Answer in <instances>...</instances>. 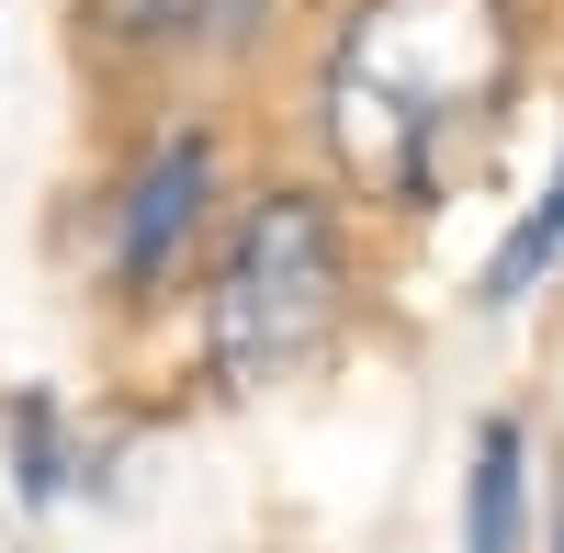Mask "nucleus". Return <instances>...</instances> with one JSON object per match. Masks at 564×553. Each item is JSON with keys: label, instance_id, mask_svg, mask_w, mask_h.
Returning <instances> with one entry per match:
<instances>
[{"label": "nucleus", "instance_id": "nucleus-2", "mask_svg": "<svg viewBox=\"0 0 564 553\" xmlns=\"http://www.w3.org/2000/svg\"><path fill=\"white\" fill-rule=\"evenodd\" d=\"M350 316V226L316 181H271V193L238 204V226L215 238V271H204V384L226 395H260L282 373L339 339Z\"/></svg>", "mask_w": 564, "mask_h": 553}, {"label": "nucleus", "instance_id": "nucleus-1", "mask_svg": "<svg viewBox=\"0 0 564 553\" xmlns=\"http://www.w3.org/2000/svg\"><path fill=\"white\" fill-rule=\"evenodd\" d=\"M520 12L508 0H350L316 68L327 170L361 204L430 215L520 90Z\"/></svg>", "mask_w": 564, "mask_h": 553}, {"label": "nucleus", "instance_id": "nucleus-4", "mask_svg": "<svg viewBox=\"0 0 564 553\" xmlns=\"http://www.w3.org/2000/svg\"><path fill=\"white\" fill-rule=\"evenodd\" d=\"M0 475H12L23 509H68V497L90 486V441L68 430V406L23 384V395H0Z\"/></svg>", "mask_w": 564, "mask_h": 553}, {"label": "nucleus", "instance_id": "nucleus-6", "mask_svg": "<svg viewBox=\"0 0 564 553\" xmlns=\"http://www.w3.org/2000/svg\"><path fill=\"white\" fill-rule=\"evenodd\" d=\"M204 34V0H79V57L102 68H159Z\"/></svg>", "mask_w": 564, "mask_h": 553}, {"label": "nucleus", "instance_id": "nucleus-3", "mask_svg": "<svg viewBox=\"0 0 564 553\" xmlns=\"http://www.w3.org/2000/svg\"><path fill=\"white\" fill-rule=\"evenodd\" d=\"M215 204H226V135L193 113V124H159L135 170L113 181V215H102V294L124 316H159L193 260L215 238Z\"/></svg>", "mask_w": 564, "mask_h": 553}, {"label": "nucleus", "instance_id": "nucleus-7", "mask_svg": "<svg viewBox=\"0 0 564 553\" xmlns=\"http://www.w3.org/2000/svg\"><path fill=\"white\" fill-rule=\"evenodd\" d=\"M553 260H564V159H553V181H542V204L497 238V260H486V305H531V294L553 283Z\"/></svg>", "mask_w": 564, "mask_h": 553}, {"label": "nucleus", "instance_id": "nucleus-9", "mask_svg": "<svg viewBox=\"0 0 564 553\" xmlns=\"http://www.w3.org/2000/svg\"><path fill=\"white\" fill-rule=\"evenodd\" d=\"M553 553H564V509H553Z\"/></svg>", "mask_w": 564, "mask_h": 553}, {"label": "nucleus", "instance_id": "nucleus-5", "mask_svg": "<svg viewBox=\"0 0 564 553\" xmlns=\"http://www.w3.org/2000/svg\"><path fill=\"white\" fill-rule=\"evenodd\" d=\"M520 520H531V430L486 419L475 475H463V553H520Z\"/></svg>", "mask_w": 564, "mask_h": 553}, {"label": "nucleus", "instance_id": "nucleus-8", "mask_svg": "<svg viewBox=\"0 0 564 553\" xmlns=\"http://www.w3.org/2000/svg\"><path fill=\"white\" fill-rule=\"evenodd\" d=\"M260 12H271V0H204V34H215V45H249Z\"/></svg>", "mask_w": 564, "mask_h": 553}]
</instances>
